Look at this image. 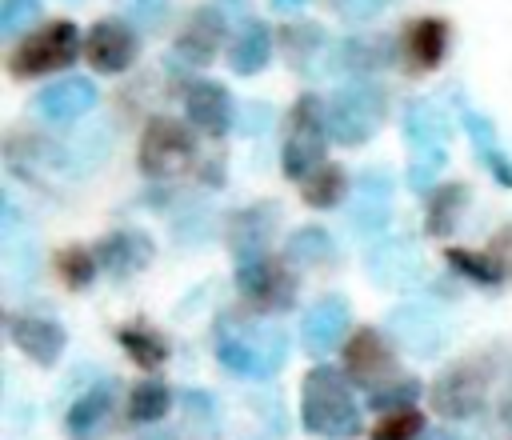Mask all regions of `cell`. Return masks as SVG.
I'll return each instance as SVG.
<instances>
[{
    "label": "cell",
    "mask_w": 512,
    "mask_h": 440,
    "mask_svg": "<svg viewBox=\"0 0 512 440\" xmlns=\"http://www.w3.org/2000/svg\"><path fill=\"white\" fill-rule=\"evenodd\" d=\"M280 228V212L272 200L264 204H248L240 212L228 216V248L236 256V264H248V260H260L268 256V240L276 236Z\"/></svg>",
    "instance_id": "cell-11"
},
{
    "label": "cell",
    "mask_w": 512,
    "mask_h": 440,
    "mask_svg": "<svg viewBox=\"0 0 512 440\" xmlns=\"http://www.w3.org/2000/svg\"><path fill=\"white\" fill-rule=\"evenodd\" d=\"M196 156V140L188 132V124L172 120V116H152L140 132V148H136V164L148 180H168L176 172H184Z\"/></svg>",
    "instance_id": "cell-7"
},
{
    "label": "cell",
    "mask_w": 512,
    "mask_h": 440,
    "mask_svg": "<svg viewBox=\"0 0 512 440\" xmlns=\"http://www.w3.org/2000/svg\"><path fill=\"white\" fill-rule=\"evenodd\" d=\"M268 124H272V104H264V100L244 104L240 116H236V128H240L244 136H260V132H268Z\"/></svg>",
    "instance_id": "cell-37"
},
{
    "label": "cell",
    "mask_w": 512,
    "mask_h": 440,
    "mask_svg": "<svg viewBox=\"0 0 512 440\" xmlns=\"http://www.w3.org/2000/svg\"><path fill=\"white\" fill-rule=\"evenodd\" d=\"M124 8L140 20V24H156L160 16H164V8H168V0H124Z\"/></svg>",
    "instance_id": "cell-38"
},
{
    "label": "cell",
    "mask_w": 512,
    "mask_h": 440,
    "mask_svg": "<svg viewBox=\"0 0 512 440\" xmlns=\"http://www.w3.org/2000/svg\"><path fill=\"white\" fill-rule=\"evenodd\" d=\"M464 132H468V140H472V152H476V160L488 168V176L500 184V188H512V156L504 152V144H500V136H496V124L484 116V112H476V108H464Z\"/></svg>",
    "instance_id": "cell-22"
},
{
    "label": "cell",
    "mask_w": 512,
    "mask_h": 440,
    "mask_svg": "<svg viewBox=\"0 0 512 440\" xmlns=\"http://www.w3.org/2000/svg\"><path fill=\"white\" fill-rule=\"evenodd\" d=\"M364 268H368V280H372L376 288H388V292H408V288H416V284L424 280V256H420V248H416L412 240H404V236H384V240H376V244L368 248Z\"/></svg>",
    "instance_id": "cell-9"
},
{
    "label": "cell",
    "mask_w": 512,
    "mask_h": 440,
    "mask_svg": "<svg viewBox=\"0 0 512 440\" xmlns=\"http://www.w3.org/2000/svg\"><path fill=\"white\" fill-rule=\"evenodd\" d=\"M116 340H120V348H124L140 368H160V364L168 360V344H164L156 332H148V328H120Z\"/></svg>",
    "instance_id": "cell-31"
},
{
    "label": "cell",
    "mask_w": 512,
    "mask_h": 440,
    "mask_svg": "<svg viewBox=\"0 0 512 440\" xmlns=\"http://www.w3.org/2000/svg\"><path fill=\"white\" fill-rule=\"evenodd\" d=\"M424 436V416L416 408H400V412H388L376 428H372V440H420Z\"/></svg>",
    "instance_id": "cell-34"
},
{
    "label": "cell",
    "mask_w": 512,
    "mask_h": 440,
    "mask_svg": "<svg viewBox=\"0 0 512 440\" xmlns=\"http://www.w3.org/2000/svg\"><path fill=\"white\" fill-rule=\"evenodd\" d=\"M168 404H172L168 384H160V380H140V384H132V392H128V420H136V424H156V420L168 412Z\"/></svg>",
    "instance_id": "cell-30"
},
{
    "label": "cell",
    "mask_w": 512,
    "mask_h": 440,
    "mask_svg": "<svg viewBox=\"0 0 512 440\" xmlns=\"http://www.w3.org/2000/svg\"><path fill=\"white\" fill-rule=\"evenodd\" d=\"M344 368L352 372V380L376 384L380 376H392L396 360H392V352L376 328H356L352 340L344 344Z\"/></svg>",
    "instance_id": "cell-19"
},
{
    "label": "cell",
    "mask_w": 512,
    "mask_h": 440,
    "mask_svg": "<svg viewBox=\"0 0 512 440\" xmlns=\"http://www.w3.org/2000/svg\"><path fill=\"white\" fill-rule=\"evenodd\" d=\"M80 28L72 20H52V24H40L36 32H28L12 56H8V72L12 80H36V76H52V72H64L76 56H80Z\"/></svg>",
    "instance_id": "cell-5"
},
{
    "label": "cell",
    "mask_w": 512,
    "mask_h": 440,
    "mask_svg": "<svg viewBox=\"0 0 512 440\" xmlns=\"http://www.w3.org/2000/svg\"><path fill=\"white\" fill-rule=\"evenodd\" d=\"M384 124V88L372 80H344L328 100V136L336 144H368Z\"/></svg>",
    "instance_id": "cell-6"
},
{
    "label": "cell",
    "mask_w": 512,
    "mask_h": 440,
    "mask_svg": "<svg viewBox=\"0 0 512 440\" xmlns=\"http://www.w3.org/2000/svg\"><path fill=\"white\" fill-rule=\"evenodd\" d=\"M92 104H96V84L84 76H64L36 96V112L48 124H72L84 112H92Z\"/></svg>",
    "instance_id": "cell-17"
},
{
    "label": "cell",
    "mask_w": 512,
    "mask_h": 440,
    "mask_svg": "<svg viewBox=\"0 0 512 440\" xmlns=\"http://www.w3.org/2000/svg\"><path fill=\"white\" fill-rule=\"evenodd\" d=\"M392 220V176L384 168H368L352 188V224L364 236H384Z\"/></svg>",
    "instance_id": "cell-15"
},
{
    "label": "cell",
    "mask_w": 512,
    "mask_h": 440,
    "mask_svg": "<svg viewBox=\"0 0 512 440\" xmlns=\"http://www.w3.org/2000/svg\"><path fill=\"white\" fill-rule=\"evenodd\" d=\"M56 268H60V280H64L68 288H88L92 276H96V268H100V260H96L92 248L72 244V248H64V252L56 256Z\"/></svg>",
    "instance_id": "cell-32"
},
{
    "label": "cell",
    "mask_w": 512,
    "mask_h": 440,
    "mask_svg": "<svg viewBox=\"0 0 512 440\" xmlns=\"http://www.w3.org/2000/svg\"><path fill=\"white\" fill-rule=\"evenodd\" d=\"M444 260L460 272V276H468V280H476V284H500L504 280V268L496 264V260H488V256H480V252H472V248H448L444 252Z\"/></svg>",
    "instance_id": "cell-33"
},
{
    "label": "cell",
    "mask_w": 512,
    "mask_h": 440,
    "mask_svg": "<svg viewBox=\"0 0 512 440\" xmlns=\"http://www.w3.org/2000/svg\"><path fill=\"white\" fill-rule=\"evenodd\" d=\"M268 60H272V32H268V24L264 20H248L236 32V40L228 44V68L236 76H256V72L268 68Z\"/></svg>",
    "instance_id": "cell-24"
},
{
    "label": "cell",
    "mask_w": 512,
    "mask_h": 440,
    "mask_svg": "<svg viewBox=\"0 0 512 440\" xmlns=\"http://www.w3.org/2000/svg\"><path fill=\"white\" fill-rule=\"evenodd\" d=\"M280 36H284L288 64H292L296 72H304V76H316V72H320V64H324V56H328V52H336V48H324V44H328V36H324L316 24H288Z\"/></svg>",
    "instance_id": "cell-26"
},
{
    "label": "cell",
    "mask_w": 512,
    "mask_h": 440,
    "mask_svg": "<svg viewBox=\"0 0 512 440\" xmlns=\"http://www.w3.org/2000/svg\"><path fill=\"white\" fill-rule=\"evenodd\" d=\"M96 260L104 272L112 276H136L140 268H148L152 260V240L136 228H120V232H108L100 244H96Z\"/></svg>",
    "instance_id": "cell-21"
},
{
    "label": "cell",
    "mask_w": 512,
    "mask_h": 440,
    "mask_svg": "<svg viewBox=\"0 0 512 440\" xmlns=\"http://www.w3.org/2000/svg\"><path fill=\"white\" fill-rule=\"evenodd\" d=\"M420 440H460V436H452L448 428H436V432H424Z\"/></svg>",
    "instance_id": "cell-41"
},
{
    "label": "cell",
    "mask_w": 512,
    "mask_h": 440,
    "mask_svg": "<svg viewBox=\"0 0 512 440\" xmlns=\"http://www.w3.org/2000/svg\"><path fill=\"white\" fill-rule=\"evenodd\" d=\"M404 144H408V188L412 192H436L440 172L448 164V120L432 100H408L404 116Z\"/></svg>",
    "instance_id": "cell-3"
},
{
    "label": "cell",
    "mask_w": 512,
    "mask_h": 440,
    "mask_svg": "<svg viewBox=\"0 0 512 440\" xmlns=\"http://www.w3.org/2000/svg\"><path fill=\"white\" fill-rule=\"evenodd\" d=\"M40 0H4L0 4V36H20L36 24Z\"/></svg>",
    "instance_id": "cell-35"
},
{
    "label": "cell",
    "mask_w": 512,
    "mask_h": 440,
    "mask_svg": "<svg viewBox=\"0 0 512 440\" xmlns=\"http://www.w3.org/2000/svg\"><path fill=\"white\" fill-rule=\"evenodd\" d=\"M508 440H512V428H508Z\"/></svg>",
    "instance_id": "cell-42"
},
{
    "label": "cell",
    "mask_w": 512,
    "mask_h": 440,
    "mask_svg": "<svg viewBox=\"0 0 512 440\" xmlns=\"http://www.w3.org/2000/svg\"><path fill=\"white\" fill-rule=\"evenodd\" d=\"M136 52H140L136 28L124 24V20H100V24H92L88 36H84V56H88V64H92L96 72H104V76L124 72V68L136 60Z\"/></svg>",
    "instance_id": "cell-12"
},
{
    "label": "cell",
    "mask_w": 512,
    "mask_h": 440,
    "mask_svg": "<svg viewBox=\"0 0 512 440\" xmlns=\"http://www.w3.org/2000/svg\"><path fill=\"white\" fill-rule=\"evenodd\" d=\"M220 40H224V16L216 12V8H200L188 24H184V32L176 36V56L184 60V64H208L212 56H216V48H220Z\"/></svg>",
    "instance_id": "cell-23"
},
{
    "label": "cell",
    "mask_w": 512,
    "mask_h": 440,
    "mask_svg": "<svg viewBox=\"0 0 512 440\" xmlns=\"http://www.w3.org/2000/svg\"><path fill=\"white\" fill-rule=\"evenodd\" d=\"M108 412H112V384H92L80 400H72L64 428L72 440H96L108 424Z\"/></svg>",
    "instance_id": "cell-25"
},
{
    "label": "cell",
    "mask_w": 512,
    "mask_h": 440,
    "mask_svg": "<svg viewBox=\"0 0 512 440\" xmlns=\"http://www.w3.org/2000/svg\"><path fill=\"white\" fill-rule=\"evenodd\" d=\"M348 332V300L344 296H324L304 312L300 324V344L308 356H328L332 348H340Z\"/></svg>",
    "instance_id": "cell-16"
},
{
    "label": "cell",
    "mask_w": 512,
    "mask_h": 440,
    "mask_svg": "<svg viewBox=\"0 0 512 440\" xmlns=\"http://www.w3.org/2000/svg\"><path fill=\"white\" fill-rule=\"evenodd\" d=\"M468 184H460V180H448V184H440L432 196H428V208H424V232L428 236H448L456 224H460V216H464V208H468Z\"/></svg>",
    "instance_id": "cell-27"
},
{
    "label": "cell",
    "mask_w": 512,
    "mask_h": 440,
    "mask_svg": "<svg viewBox=\"0 0 512 440\" xmlns=\"http://www.w3.org/2000/svg\"><path fill=\"white\" fill-rule=\"evenodd\" d=\"M284 260L296 264V268H320V264H332V260H336V244H332V236H328L324 228L304 224V228H296V232L288 236Z\"/></svg>",
    "instance_id": "cell-28"
},
{
    "label": "cell",
    "mask_w": 512,
    "mask_h": 440,
    "mask_svg": "<svg viewBox=\"0 0 512 440\" xmlns=\"http://www.w3.org/2000/svg\"><path fill=\"white\" fill-rule=\"evenodd\" d=\"M236 288L244 292L248 304L256 308H288L292 296H296V276L288 268V260H272V256H260V260H248V264H236Z\"/></svg>",
    "instance_id": "cell-10"
},
{
    "label": "cell",
    "mask_w": 512,
    "mask_h": 440,
    "mask_svg": "<svg viewBox=\"0 0 512 440\" xmlns=\"http://www.w3.org/2000/svg\"><path fill=\"white\" fill-rule=\"evenodd\" d=\"M384 4H388V0H336L340 16H348V20H368V16H376Z\"/></svg>",
    "instance_id": "cell-39"
},
{
    "label": "cell",
    "mask_w": 512,
    "mask_h": 440,
    "mask_svg": "<svg viewBox=\"0 0 512 440\" xmlns=\"http://www.w3.org/2000/svg\"><path fill=\"white\" fill-rule=\"evenodd\" d=\"M400 48H404L408 68L432 72V68H440V60L448 56V24H444L440 16H420V20H412V24L404 28Z\"/></svg>",
    "instance_id": "cell-20"
},
{
    "label": "cell",
    "mask_w": 512,
    "mask_h": 440,
    "mask_svg": "<svg viewBox=\"0 0 512 440\" xmlns=\"http://www.w3.org/2000/svg\"><path fill=\"white\" fill-rule=\"evenodd\" d=\"M276 12H296V8H304V0H268Z\"/></svg>",
    "instance_id": "cell-40"
},
{
    "label": "cell",
    "mask_w": 512,
    "mask_h": 440,
    "mask_svg": "<svg viewBox=\"0 0 512 440\" xmlns=\"http://www.w3.org/2000/svg\"><path fill=\"white\" fill-rule=\"evenodd\" d=\"M484 384H488V376L480 372V364H456V368H448L436 384H432V408L440 412V416H448V420H464V416H472V412H480V404H484Z\"/></svg>",
    "instance_id": "cell-13"
},
{
    "label": "cell",
    "mask_w": 512,
    "mask_h": 440,
    "mask_svg": "<svg viewBox=\"0 0 512 440\" xmlns=\"http://www.w3.org/2000/svg\"><path fill=\"white\" fill-rule=\"evenodd\" d=\"M288 356V336L276 324L248 320V316H220L216 324V360L248 380H268Z\"/></svg>",
    "instance_id": "cell-1"
},
{
    "label": "cell",
    "mask_w": 512,
    "mask_h": 440,
    "mask_svg": "<svg viewBox=\"0 0 512 440\" xmlns=\"http://www.w3.org/2000/svg\"><path fill=\"white\" fill-rule=\"evenodd\" d=\"M328 140V104L316 92H304L288 112V136L280 148V168L288 180H308L316 168H324V144Z\"/></svg>",
    "instance_id": "cell-4"
},
{
    "label": "cell",
    "mask_w": 512,
    "mask_h": 440,
    "mask_svg": "<svg viewBox=\"0 0 512 440\" xmlns=\"http://www.w3.org/2000/svg\"><path fill=\"white\" fill-rule=\"evenodd\" d=\"M300 196H304V204L308 208H336L344 196H348V172L340 168V164H324V168H316L304 184H300Z\"/></svg>",
    "instance_id": "cell-29"
},
{
    "label": "cell",
    "mask_w": 512,
    "mask_h": 440,
    "mask_svg": "<svg viewBox=\"0 0 512 440\" xmlns=\"http://www.w3.org/2000/svg\"><path fill=\"white\" fill-rule=\"evenodd\" d=\"M416 396H420V384H416V380H396V384H388V388H372V408H380V412L388 416V412L412 408Z\"/></svg>",
    "instance_id": "cell-36"
},
{
    "label": "cell",
    "mask_w": 512,
    "mask_h": 440,
    "mask_svg": "<svg viewBox=\"0 0 512 440\" xmlns=\"http://www.w3.org/2000/svg\"><path fill=\"white\" fill-rule=\"evenodd\" d=\"M184 116H188V124L196 128V132H204V136H224L232 124H236V100H232V92L224 88V84H216V80H196L188 92H184Z\"/></svg>",
    "instance_id": "cell-14"
},
{
    "label": "cell",
    "mask_w": 512,
    "mask_h": 440,
    "mask_svg": "<svg viewBox=\"0 0 512 440\" xmlns=\"http://www.w3.org/2000/svg\"><path fill=\"white\" fill-rule=\"evenodd\" d=\"M8 336H12V344L28 356V360H36V364H56L60 360V352H64V328L56 324V320H48V316H32V312H20V316H12L8 320Z\"/></svg>",
    "instance_id": "cell-18"
},
{
    "label": "cell",
    "mask_w": 512,
    "mask_h": 440,
    "mask_svg": "<svg viewBox=\"0 0 512 440\" xmlns=\"http://www.w3.org/2000/svg\"><path fill=\"white\" fill-rule=\"evenodd\" d=\"M300 420L312 436L324 440H352L360 432V408L344 372L320 364L300 384Z\"/></svg>",
    "instance_id": "cell-2"
},
{
    "label": "cell",
    "mask_w": 512,
    "mask_h": 440,
    "mask_svg": "<svg viewBox=\"0 0 512 440\" xmlns=\"http://www.w3.org/2000/svg\"><path fill=\"white\" fill-rule=\"evenodd\" d=\"M384 328H388V336H392L404 352H412V356H436V352L444 348V340H448V324H444V316L436 312V304H428V300L396 304V308L388 312Z\"/></svg>",
    "instance_id": "cell-8"
}]
</instances>
